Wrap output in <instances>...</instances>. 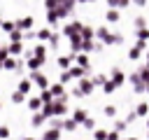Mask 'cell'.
<instances>
[{"label": "cell", "mask_w": 149, "mask_h": 140, "mask_svg": "<svg viewBox=\"0 0 149 140\" xmlns=\"http://www.w3.org/2000/svg\"><path fill=\"white\" fill-rule=\"evenodd\" d=\"M128 82L133 84V91H135V93H147V82H144V77H142L140 70H137V72H130Z\"/></svg>", "instance_id": "obj_1"}, {"label": "cell", "mask_w": 149, "mask_h": 140, "mask_svg": "<svg viewBox=\"0 0 149 140\" xmlns=\"http://www.w3.org/2000/svg\"><path fill=\"white\" fill-rule=\"evenodd\" d=\"M70 107H68V96L63 98H56L54 100V117H68Z\"/></svg>", "instance_id": "obj_2"}, {"label": "cell", "mask_w": 149, "mask_h": 140, "mask_svg": "<svg viewBox=\"0 0 149 140\" xmlns=\"http://www.w3.org/2000/svg\"><path fill=\"white\" fill-rule=\"evenodd\" d=\"M95 40H100V42H105V44H114V35L109 33L107 26H98V28H95Z\"/></svg>", "instance_id": "obj_3"}, {"label": "cell", "mask_w": 149, "mask_h": 140, "mask_svg": "<svg viewBox=\"0 0 149 140\" xmlns=\"http://www.w3.org/2000/svg\"><path fill=\"white\" fill-rule=\"evenodd\" d=\"M28 77H30V79L35 82V86H37L40 91H42V89H49V86H51V84H49V79H47V77H44V75H42L40 70H30V75H28Z\"/></svg>", "instance_id": "obj_4"}, {"label": "cell", "mask_w": 149, "mask_h": 140, "mask_svg": "<svg viewBox=\"0 0 149 140\" xmlns=\"http://www.w3.org/2000/svg\"><path fill=\"white\" fill-rule=\"evenodd\" d=\"M77 84H79V89L84 91V96H91L93 93V89H95V82H93V77H81V79H77Z\"/></svg>", "instance_id": "obj_5"}, {"label": "cell", "mask_w": 149, "mask_h": 140, "mask_svg": "<svg viewBox=\"0 0 149 140\" xmlns=\"http://www.w3.org/2000/svg\"><path fill=\"white\" fill-rule=\"evenodd\" d=\"M81 28H84L81 21H70V23L63 26V35H65V37H72L74 33H81Z\"/></svg>", "instance_id": "obj_6"}, {"label": "cell", "mask_w": 149, "mask_h": 140, "mask_svg": "<svg viewBox=\"0 0 149 140\" xmlns=\"http://www.w3.org/2000/svg\"><path fill=\"white\" fill-rule=\"evenodd\" d=\"M70 40V49H72V54H79L81 51V44H84V35L81 33H74L72 37H68Z\"/></svg>", "instance_id": "obj_7"}, {"label": "cell", "mask_w": 149, "mask_h": 140, "mask_svg": "<svg viewBox=\"0 0 149 140\" xmlns=\"http://www.w3.org/2000/svg\"><path fill=\"white\" fill-rule=\"evenodd\" d=\"M44 121H49V117H47L42 110L33 112V117H30V126H33V128H40V126H44Z\"/></svg>", "instance_id": "obj_8"}, {"label": "cell", "mask_w": 149, "mask_h": 140, "mask_svg": "<svg viewBox=\"0 0 149 140\" xmlns=\"http://www.w3.org/2000/svg\"><path fill=\"white\" fill-rule=\"evenodd\" d=\"M74 63H77V65H81V68H86V70H91V58H88V54H86V51L74 54Z\"/></svg>", "instance_id": "obj_9"}, {"label": "cell", "mask_w": 149, "mask_h": 140, "mask_svg": "<svg viewBox=\"0 0 149 140\" xmlns=\"http://www.w3.org/2000/svg\"><path fill=\"white\" fill-rule=\"evenodd\" d=\"M109 79H112V82H114L116 86H123L128 77H126V75H123V72H121L119 68H112V75H109Z\"/></svg>", "instance_id": "obj_10"}, {"label": "cell", "mask_w": 149, "mask_h": 140, "mask_svg": "<svg viewBox=\"0 0 149 140\" xmlns=\"http://www.w3.org/2000/svg\"><path fill=\"white\" fill-rule=\"evenodd\" d=\"M56 63H58V68H61V70H70V68L74 65V54H70V56H61Z\"/></svg>", "instance_id": "obj_11"}, {"label": "cell", "mask_w": 149, "mask_h": 140, "mask_svg": "<svg viewBox=\"0 0 149 140\" xmlns=\"http://www.w3.org/2000/svg\"><path fill=\"white\" fill-rule=\"evenodd\" d=\"M105 19H107V23H119V19H121L119 7H109V9L105 12Z\"/></svg>", "instance_id": "obj_12"}, {"label": "cell", "mask_w": 149, "mask_h": 140, "mask_svg": "<svg viewBox=\"0 0 149 140\" xmlns=\"http://www.w3.org/2000/svg\"><path fill=\"white\" fill-rule=\"evenodd\" d=\"M33 86H35V82H33L30 77H23V79H19V91H23V93H30V91H33Z\"/></svg>", "instance_id": "obj_13"}, {"label": "cell", "mask_w": 149, "mask_h": 140, "mask_svg": "<svg viewBox=\"0 0 149 140\" xmlns=\"http://www.w3.org/2000/svg\"><path fill=\"white\" fill-rule=\"evenodd\" d=\"M49 89H51L54 98H63V96H68V93H65V84H63V82H56V84H51Z\"/></svg>", "instance_id": "obj_14"}, {"label": "cell", "mask_w": 149, "mask_h": 140, "mask_svg": "<svg viewBox=\"0 0 149 140\" xmlns=\"http://www.w3.org/2000/svg\"><path fill=\"white\" fill-rule=\"evenodd\" d=\"M70 117H72V119H74V121H77V124L81 126V124H84V121L88 119V112H86V110H81V107H77V110H74V112L70 114Z\"/></svg>", "instance_id": "obj_15"}, {"label": "cell", "mask_w": 149, "mask_h": 140, "mask_svg": "<svg viewBox=\"0 0 149 140\" xmlns=\"http://www.w3.org/2000/svg\"><path fill=\"white\" fill-rule=\"evenodd\" d=\"M16 26H19L21 30H30V28L35 26V19H33V16H23V19L16 21Z\"/></svg>", "instance_id": "obj_16"}, {"label": "cell", "mask_w": 149, "mask_h": 140, "mask_svg": "<svg viewBox=\"0 0 149 140\" xmlns=\"http://www.w3.org/2000/svg\"><path fill=\"white\" fill-rule=\"evenodd\" d=\"M42 105H44V100L40 98V93H37V96H33V98H28V107H30L33 112H37V110H42Z\"/></svg>", "instance_id": "obj_17"}, {"label": "cell", "mask_w": 149, "mask_h": 140, "mask_svg": "<svg viewBox=\"0 0 149 140\" xmlns=\"http://www.w3.org/2000/svg\"><path fill=\"white\" fill-rule=\"evenodd\" d=\"M7 47H9V54H12V56H21V54H23V40H21V42H9Z\"/></svg>", "instance_id": "obj_18"}, {"label": "cell", "mask_w": 149, "mask_h": 140, "mask_svg": "<svg viewBox=\"0 0 149 140\" xmlns=\"http://www.w3.org/2000/svg\"><path fill=\"white\" fill-rule=\"evenodd\" d=\"M42 63H44V61H40L35 54H33L30 58H26V68H28V70H40V65H42Z\"/></svg>", "instance_id": "obj_19"}, {"label": "cell", "mask_w": 149, "mask_h": 140, "mask_svg": "<svg viewBox=\"0 0 149 140\" xmlns=\"http://www.w3.org/2000/svg\"><path fill=\"white\" fill-rule=\"evenodd\" d=\"M70 72H72V77H74V79H81V77H86V75H88V70H86V68H81V65H77V63L70 68Z\"/></svg>", "instance_id": "obj_20"}, {"label": "cell", "mask_w": 149, "mask_h": 140, "mask_svg": "<svg viewBox=\"0 0 149 140\" xmlns=\"http://www.w3.org/2000/svg\"><path fill=\"white\" fill-rule=\"evenodd\" d=\"M58 138H61V128H51V126H49L47 133L42 135V140H58Z\"/></svg>", "instance_id": "obj_21"}, {"label": "cell", "mask_w": 149, "mask_h": 140, "mask_svg": "<svg viewBox=\"0 0 149 140\" xmlns=\"http://www.w3.org/2000/svg\"><path fill=\"white\" fill-rule=\"evenodd\" d=\"M47 21H49V26H58V21H61L58 12L56 9H47Z\"/></svg>", "instance_id": "obj_22"}, {"label": "cell", "mask_w": 149, "mask_h": 140, "mask_svg": "<svg viewBox=\"0 0 149 140\" xmlns=\"http://www.w3.org/2000/svg\"><path fill=\"white\" fill-rule=\"evenodd\" d=\"M33 54H35L40 61H47V47H44V44H35V47H33Z\"/></svg>", "instance_id": "obj_23"}, {"label": "cell", "mask_w": 149, "mask_h": 140, "mask_svg": "<svg viewBox=\"0 0 149 140\" xmlns=\"http://www.w3.org/2000/svg\"><path fill=\"white\" fill-rule=\"evenodd\" d=\"M26 96H28V93H23V91H19V89H16V91L12 93V103H16V105H21V103H28V98H26Z\"/></svg>", "instance_id": "obj_24"}, {"label": "cell", "mask_w": 149, "mask_h": 140, "mask_svg": "<svg viewBox=\"0 0 149 140\" xmlns=\"http://www.w3.org/2000/svg\"><path fill=\"white\" fill-rule=\"evenodd\" d=\"M49 126H51V128H61V131H63L65 119H63V117H49Z\"/></svg>", "instance_id": "obj_25"}, {"label": "cell", "mask_w": 149, "mask_h": 140, "mask_svg": "<svg viewBox=\"0 0 149 140\" xmlns=\"http://www.w3.org/2000/svg\"><path fill=\"white\" fill-rule=\"evenodd\" d=\"M135 112H137V117H149V103H137V107H135Z\"/></svg>", "instance_id": "obj_26"}, {"label": "cell", "mask_w": 149, "mask_h": 140, "mask_svg": "<svg viewBox=\"0 0 149 140\" xmlns=\"http://www.w3.org/2000/svg\"><path fill=\"white\" fill-rule=\"evenodd\" d=\"M21 40H23V30L16 26V28L9 33V42H21Z\"/></svg>", "instance_id": "obj_27"}, {"label": "cell", "mask_w": 149, "mask_h": 140, "mask_svg": "<svg viewBox=\"0 0 149 140\" xmlns=\"http://www.w3.org/2000/svg\"><path fill=\"white\" fill-rule=\"evenodd\" d=\"M51 49H58L61 47V33H51V37H49V42H47Z\"/></svg>", "instance_id": "obj_28"}, {"label": "cell", "mask_w": 149, "mask_h": 140, "mask_svg": "<svg viewBox=\"0 0 149 140\" xmlns=\"http://www.w3.org/2000/svg\"><path fill=\"white\" fill-rule=\"evenodd\" d=\"M93 47H95V40H93V37H84V44H81V51H86V54H91V51H93Z\"/></svg>", "instance_id": "obj_29"}, {"label": "cell", "mask_w": 149, "mask_h": 140, "mask_svg": "<svg viewBox=\"0 0 149 140\" xmlns=\"http://www.w3.org/2000/svg\"><path fill=\"white\" fill-rule=\"evenodd\" d=\"M49 37H51V30L49 28H40L37 30V40L40 42H49Z\"/></svg>", "instance_id": "obj_30"}, {"label": "cell", "mask_w": 149, "mask_h": 140, "mask_svg": "<svg viewBox=\"0 0 149 140\" xmlns=\"http://www.w3.org/2000/svg\"><path fill=\"white\" fill-rule=\"evenodd\" d=\"M109 138V131H102V128H93V140H107Z\"/></svg>", "instance_id": "obj_31"}, {"label": "cell", "mask_w": 149, "mask_h": 140, "mask_svg": "<svg viewBox=\"0 0 149 140\" xmlns=\"http://www.w3.org/2000/svg\"><path fill=\"white\" fill-rule=\"evenodd\" d=\"M140 56H142V49H140L137 44H135V47H130V51H128V58H130V61H137Z\"/></svg>", "instance_id": "obj_32"}, {"label": "cell", "mask_w": 149, "mask_h": 140, "mask_svg": "<svg viewBox=\"0 0 149 140\" xmlns=\"http://www.w3.org/2000/svg\"><path fill=\"white\" fill-rule=\"evenodd\" d=\"M116 89H119V86H116V84H114V82H112V79H107V82H105V84H102V91H105V93H107V96H109V93H114V91H116Z\"/></svg>", "instance_id": "obj_33"}, {"label": "cell", "mask_w": 149, "mask_h": 140, "mask_svg": "<svg viewBox=\"0 0 149 140\" xmlns=\"http://www.w3.org/2000/svg\"><path fill=\"white\" fill-rule=\"evenodd\" d=\"M77 126H79V124H77V121H74V119L70 117V119H65V126H63V131L72 133V131H77Z\"/></svg>", "instance_id": "obj_34"}, {"label": "cell", "mask_w": 149, "mask_h": 140, "mask_svg": "<svg viewBox=\"0 0 149 140\" xmlns=\"http://www.w3.org/2000/svg\"><path fill=\"white\" fill-rule=\"evenodd\" d=\"M102 114L109 117V119H114V117H116V107H114V105H105V107H102Z\"/></svg>", "instance_id": "obj_35"}, {"label": "cell", "mask_w": 149, "mask_h": 140, "mask_svg": "<svg viewBox=\"0 0 149 140\" xmlns=\"http://www.w3.org/2000/svg\"><path fill=\"white\" fill-rule=\"evenodd\" d=\"M72 79H74V77H72V72H70V70H63V72H61V77H58V82H63V84H68V82H72Z\"/></svg>", "instance_id": "obj_36"}, {"label": "cell", "mask_w": 149, "mask_h": 140, "mask_svg": "<svg viewBox=\"0 0 149 140\" xmlns=\"http://www.w3.org/2000/svg\"><path fill=\"white\" fill-rule=\"evenodd\" d=\"M133 26H135V30H137V28H144V26H147V19H144V16H135V19H133Z\"/></svg>", "instance_id": "obj_37"}, {"label": "cell", "mask_w": 149, "mask_h": 140, "mask_svg": "<svg viewBox=\"0 0 149 140\" xmlns=\"http://www.w3.org/2000/svg\"><path fill=\"white\" fill-rule=\"evenodd\" d=\"M16 28V21H2V28L0 30H5V33H12Z\"/></svg>", "instance_id": "obj_38"}, {"label": "cell", "mask_w": 149, "mask_h": 140, "mask_svg": "<svg viewBox=\"0 0 149 140\" xmlns=\"http://www.w3.org/2000/svg\"><path fill=\"white\" fill-rule=\"evenodd\" d=\"M135 33H137V40H149V28L147 26L144 28H137Z\"/></svg>", "instance_id": "obj_39"}, {"label": "cell", "mask_w": 149, "mask_h": 140, "mask_svg": "<svg viewBox=\"0 0 149 140\" xmlns=\"http://www.w3.org/2000/svg\"><path fill=\"white\" fill-rule=\"evenodd\" d=\"M81 35H84V37H95V30H93L91 26H84V28H81Z\"/></svg>", "instance_id": "obj_40"}, {"label": "cell", "mask_w": 149, "mask_h": 140, "mask_svg": "<svg viewBox=\"0 0 149 140\" xmlns=\"http://www.w3.org/2000/svg\"><path fill=\"white\" fill-rule=\"evenodd\" d=\"M107 79H109V77H105V75H93V82H95V86H102Z\"/></svg>", "instance_id": "obj_41"}, {"label": "cell", "mask_w": 149, "mask_h": 140, "mask_svg": "<svg viewBox=\"0 0 149 140\" xmlns=\"http://www.w3.org/2000/svg\"><path fill=\"white\" fill-rule=\"evenodd\" d=\"M81 126H84L86 131H93V128H95V119H91V117H88V119H86V121H84Z\"/></svg>", "instance_id": "obj_42"}, {"label": "cell", "mask_w": 149, "mask_h": 140, "mask_svg": "<svg viewBox=\"0 0 149 140\" xmlns=\"http://www.w3.org/2000/svg\"><path fill=\"white\" fill-rule=\"evenodd\" d=\"M126 126H128V121H126V119H123V121H114V128H116L119 133H123V131H126Z\"/></svg>", "instance_id": "obj_43"}, {"label": "cell", "mask_w": 149, "mask_h": 140, "mask_svg": "<svg viewBox=\"0 0 149 140\" xmlns=\"http://www.w3.org/2000/svg\"><path fill=\"white\" fill-rule=\"evenodd\" d=\"M72 96H74V98H84V91L79 89V84H74V89H72Z\"/></svg>", "instance_id": "obj_44"}, {"label": "cell", "mask_w": 149, "mask_h": 140, "mask_svg": "<svg viewBox=\"0 0 149 140\" xmlns=\"http://www.w3.org/2000/svg\"><path fill=\"white\" fill-rule=\"evenodd\" d=\"M135 119H137V112H135V110H133V112H128V117H126V121H128V124H133Z\"/></svg>", "instance_id": "obj_45"}, {"label": "cell", "mask_w": 149, "mask_h": 140, "mask_svg": "<svg viewBox=\"0 0 149 140\" xmlns=\"http://www.w3.org/2000/svg\"><path fill=\"white\" fill-rule=\"evenodd\" d=\"M114 44H123V35L121 33H114Z\"/></svg>", "instance_id": "obj_46"}, {"label": "cell", "mask_w": 149, "mask_h": 140, "mask_svg": "<svg viewBox=\"0 0 149 140\" xmlns=\"http://www.w3.org/2000/svg\"><path fill=\"white\" fill-rule=\"evenodd\" d=\"M0 138H9V128L7 126H0Z\"/></svg>", "instance_id": "obj_47"}, {"label": "cell", "mask_w": 149, "mask_h": 140, "mask_svg": "<svg viewBox=\"0 0 149 140\" xmlns=\"http://www.w3.org/2000/svg\"><path fill=\"white\" fill-rule=\"evenodd\" d=\"M130 2H133V0H119V9H126Z\"/></svg>", "instance_id": "obj_48"}, {"label": "cell", "mask_w": 149, "mask_h": 140, "mask_svg": "<svg viewBox=\"0 0 149 140\" xmlns=\"http://www.w3.org/2000/svg\"><path fill=\"white\" fill-rule=\"evenodd\" d=\"M107 5L109 7H119V0H107Z\"/></svg>", "instance_id": "obj_49"}, {"label": "cell", "mask_w": 149, "mask_h": 140, "mask_svg": "<svg viewBox=\"0 0 149 140\" xmlns=\"http://www.w3.org/2000/svg\"><path fill=\"white\" fill-rule=\"evenodd\" d=\"M133 2H135L137 7H142V5H147V0H133Z\"/></svg>", "instance_id": "obj_50"}, {"label": "cell", "mask_w": 149, "mask_h": 140, "mask_svg": "<svg viewBox=\"0 0 149 140\" xmlns=\"http://www.w3.org/2000/svg\"><path fill=\"white\" fill-rule=\"evenodd\" d=\"M0 70H5V58L0 56Z\"/></svg>", "instance_id": "obj_51"}, {"label": "cell", "mask_w": 149, "mask_h": 140, "mask_svg": "<svg viewBox=\"0 0 149 140\" xmlns=\"http://www.w3.org/2000/svg\"><path fill=\"white\" fill-rule=\"evenodd\" d=\"M77 2H81V5H84V2H95V0H77Z\"/></svg>", "instance_id": "obj_52"}, {"label": "cell", "mask_w": 149, "mask_h": 140, "mask_svg": "<svg viewBox=\"0 0 149 140\" xmlns=\"http://www.w3.org/2000/svg\"><path fill=\"white\" fill-rule=\"evenodd\" d=\"M21 140H35V138H21Z\"/></svg>", "instance_id": "obj_53"}, {"label": "cell", "mask_w": 149, "mask_h": 140, "mask_svg": "<svg viewBox=\"0 0 149 140\" xmlns=\"http://www.w3.org/2000/svg\"><path fill=\"white\" fill-rule=\"evenodd\" d=\"M147 68H149V54H147Z\"/></svg>", "instance_id": "obj_54"}, {"label": "cell", "mask_w": 149, "mask_h": 140, "mask_svg": "<svg viewBox=\"0 0 149 140\" xmlns=\"http://www.w3.org/2000/svg\"><path fill=\"white\" fill-rule=\"evenodd\" d=\"M0 28H2V19H0Z\"/></svg>", "instance_id": "obj_55"}, {"label": "cell", "mask_w": 149, "mask_h": 140, "mask_svg": "<svg viewBox=\"0 0 149 140\" xmlns=\"http://www.w3.org/2000/svg\"><path fill=\"white\" fill-rule=\"evenodd\" d=\"M2 47H5V44H0V51H2Z\"/></svg>", "instance_id": "obj_56"}, {"label": "cell", "mask_w": 149, "mask_h": 140, "mask_svg": "<svg viewBox=\"0 0 149 140\" xmlns=\"http://www.w3.org/2000/svg\"><path fill=\"white\" fill-rule=\"evenodd\" d=\"M147 138H149V128H147Z\"/></svg>", "instance_id": "obj_57"}, {"label": "cell", "mask_w": 149, "mask_h": 140, "mask_svg": "<svg viewBox=\"0 0 149 140\" xmlns=\"http://www.w3.org/2000/svg\"><path fill=\"white\" fill-rule=\"evenodd\" d=\"M147 128H149V119H147Z\"/></svg>", "instance_id": "obj_58"}, {"label": "cell", "mask_w": 149, "mask_h": 140, "mask_svg": "<svg viewBox=\"0 0 149 140\" xmlns=\"http://www.w3.org/2000/svg\"><path fill=\"white\" fill-rule=\"evenodd\" d=\"M0 110H2V103H0Z\"/></svg>", "instance_id": "obj_59"}]
</instances>
